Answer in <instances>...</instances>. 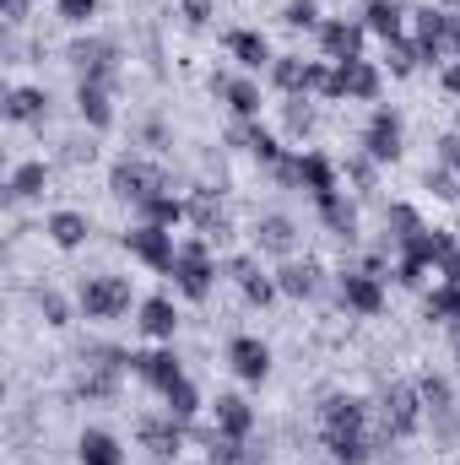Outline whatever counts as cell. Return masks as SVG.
Here are the masks:
<instances>
[{
  "label": "cell",
  "instance_id": "obj_50",
  "mask_svg": "<svg viewBox=\"0 0 460 465\" xmlns=\"http://www.w3.org/2000/svg\"><path fill=\"white\" fill-rule=\"evenodd\" d=\"M179 16H185L190 27H206V22L217 16V0H179Z\"/></svg>",
  "mask_w": 460,
  "mask_h": 465
},
{
  "label": "cell",
  "instance_id": "obj_21",
  "mask_svg": "<svg viewBox=\"0 0 460 465\" xmlns=\"http://www.w3.org/2000/svg\"><path fill=\"white\" fill-rule=\"evenodd\" d=\"M212 428H217L223 439L249 444V439H255V428H260V411H255L244 395H217V401H212Z\"/></svg>",
  "mask_w": 460,
  "mask_h": 465
},
{
  "label": "cell",
  "instance_id": "obj_29",
  "mask_svg": "<svg viewBox=\"0 0 460 465\" xmlns=\"http://www.w3.org/2000/svg\"><path fill=\"white\" fill-rule=\"evenodd\" d=\"M315 212H320V228L331 232V238H342V243H357V195H325V201H315Z\"/></svg>",
  "mask_w": 460,
  "mask_h": 465
},
{
  "label": "cell",
  "instance_id": "obj_6",
  "mask_svg": "<svg viewBox=\"0 0 460 465\" xmlns=\"http://www.w3.org/2000/svg\"><path fill=\"white\" fill-rule=\"evenodd\" d=\"M357 152H368L379 168H385V163H401V152H406V119H401V109L374 104L363 135H357Z\"/></svg>",
  "mask_w": 460,
  "mask_h": 465
},
{
  "label": "cell",
  "instance_id": "obj_26",
  "mask_svg": "<svg viewBox=\"0 0 460 465\" xmlns=\"http://www.w3.org/2000/svg\"><path fill=\"white\" fill-rule=\"evenodd\" d=\"M44 238H49L55 249H65V254H71V249H82V243L93 238V217H87V212H76V206H60V212H49V217H44Z\"/></svg>",
  "mask_w": 460,
  "mask_h": 465
},
{
  "label": "cell",
  "instance_id": "obj_31",
  "mask_svg": "<svg viewBox=\"0 0 460 465\" xmlns=\"http://www.w3.org/2000/svg\"><path fill=\"white\" fill-rule=\"evenodd\" d=\"M423 228H428V223H423V212H417L412 201H390V206H385V249H395V254H401V249H406Z\"/></svg>",
  "mask_w": 460,
  "mask_h": 465
},
{
  "label": "cell",
  "instance_id": "obj_7",
  "mask_svg": "<svg viewBox=\"0 0 460 465\" xmlns=\"http://www.w3.org/2000/svg\"><path fill=\"white\" fill-rule=\"evenodd\" d=\"M65 60L76 65V82H119V44L104 33H82L65 44Z\"/></svg>",
  "mask_w": 460,
  "mask_h": 465
},
{
  "label": "cell",
  "instance_id": "obj_38",
  "mask_svg": "<svg viewBox=\"0 0 460 465\" xmlns=\"http://www.w3.org/2000/svg\"><path fill=\"white\" fill-rule=\"evenodd\" d=\"M76 395H82V401H115L119 395V368H82V373H76Z\"/></svg>",
  "mask_w": 460,
  "mask_h": 465
},
{
  "label": "cell",
  "instance_id": "obj_20",
  "mask_svg": "<svg viewBox=\"0 0 460 465\" xmlns=\"http://www.w3.org/2000/svg\"><path fill=\"white\" fill-rule=\"evenodd\" d=\"M135 325H141V336H152L157 347H174V336H179V303H174L168 292H152V298H141Z\"/></svg>",
  "mask_w": 460,
  "mask_h": 465
},
{
  "label": "cell",
  "instance_id": "obj_47",
  "mask_svg": "<svg viewBox=\"0 0 460 465\" xmlns=\"http://www.w3.org/2000/svg\"><path fill=\"white\" fill-rule=\"evenodd\" d=\"M55 16L71 22V27H87L98 16V0H55Z\"/></svg>",
  "mask_w": 460,
  "mask_h": 465
},
{
  "label": "cell",
  "instance_id": "obj_23",
  "mask_svg": "<svg viewBox=\"0 0 460 465\" xmlns=\"http://www.w3.org/2000/svg\"><path fill=\"white\" fill-rule=\"evenodd\" d=\"M298 190H304L309 201H325V195L342 190V168H336L325 152H298Z\"/></svg>",
  "mask_w": 460,
  "mask_h": 465
},
{
  "label": "cell",
  "instance_id": "obj_22",
  "mask_svg": "<svg viewBox=\"0 0 460 465\" xmlns=\"http://www.w3.org/2000/svg\"><path fill=\"white\" fill-rule=\"evenodd\" d=\"M223 357H228V368L244 384H265V379H271V347H265L260 336H233Z\"/></svg>",
  "mask_w": 460,
  "mask_h": 465
},
{
  "label": "cell",
  "instance_id": "obj_39",
  "mask_svg": "<svg viewBox=\"0 0 460 465\" xmlns=\"http://www.w3.org/2000/svg\"><path fill=\"white\" fill-rule=\"evenodd\" d=\"M342 179H352V195H374L379 190V163L368 152H352L342 163Z\"/></svg>",
  "mask_w": 460,
  "mask_h": 465
},
{
  "label": "cell",
  "instance_id": "obj_43",
  "mask_svg": "<svg viewBox=\"0 0 460 465\" xmlns=\"http://www.w3.org/2000/svg\"><path fill=\"white\" fill-rule=\"evenodd\" d=\"M33 303H38V314H44V325H49V331H65V325H71V314H76V309H71V298H65V292H55V287H38V292H33Z\"/></svg>",
  "mask_w": 460,
  "mask_h": 465
},
{
  "label": "cell",
  "instance_id": "obj_18",
  "mask_svg": "<svg viewBox=\"0 0 460 465\" xmlns=\"http://www.w3.org/2000/svg\"><path fill=\"white\" fill-rule=\"evenodd\" d=\"M276 287H282V298H293V303H315L320 287H325V265L309 260V254H304V260L293 254V260L276 265Z\"/></svg>",
  "mask_w": 460,
  "mask_h": 465
},
{
  "label": "cell",
  "instance_id": "obj_8",
  "mask_svg": "<svg viewBox=\"0 0 460 465\" xmlns=\"http://www.w3.org/2000/svg\"><path fill=\"white\" fill-rule=\"evenodd\" d=\"M119 243H125V254H130L135 265H146V271H157V276H168L174 260H179V238H174V228L135 223V228L119 232Z\"/></svg>",
  "mask_w": 460,
  "mask_h": 465
},
{
  "label": "cell",
  "instance_id": "obj_42",
  "mask_svg": "<svg viewBox=\"0 0 460 465\" xmlns=\"http://www.w3.org/2000/svg\"><path fill=\"white\" fill-rule=\"evenodd\" d=\"M238 292H244V303H249V309H271V303L282 298L276 271H255V276H244V282H238Z\"/></svg>",
  "mask_w": 460,
  "mask_h": 465
},
{
  "label": "cell",
  "instance_id": "obj_55",
  "mask_svg": "<svg viewBox=\"0 0 460 465\" xmlns=\"http://www.w3.org/2000/svg\"><path fill=\"white\" fill-rule=\"evenodd\" d=\"M27 11H33V0H0V22H5V27H22Z\"/></svg>",
  "mask_w": 460,
  "mask_h": 465
},
{
  "label": "cell",
  "instance_id": "obj_27",
  "mask_svg": "<svg viewBox=\"0 0 460 465\" xmlns=\"http://www.w3.org/2000/svg\"><path fill=\"white\" fill-rule=\"evenodd\" d=\"M49 163L44 157H27V163H16L11 168V179H5V206H22V201H44V190H49Z\"/></svg>",
  "mask_w": 460,
  "mask_h": 465
},
{
  "label": "cell",
  "instance_id": "obj_48",
  "mask_svg": "<svg viewBox=\"0 0 460 465\" xmlns=\"http://www.w3.org/2000/svg\"><path fill=\"white\" fill-rule=\"evenodd\" d=\"M390 276H395L401 287H423V282H428V265L412 260V254H395V271H390Z\"/></svg>",
  "mask_w": 460,
  "mask_h": 465
},
{
  "label": "cell",
  "instance_id": "obj_13",
  "mask_svg": "<svg viewBox=\"0 0 460 465\" xmlns=\"http://www.w3.org/2000/svg\"><path fill=\"white\" fill-rule=\"evenodd\" d=\"M315 44H320V60H331V65H342V60H363L368 27H363V16H325L320 33H315Z\"/></svg>",
  "mask_w": 460,
  "mask_h": 465
},
{
  "label": "cell",
  "instance_id": "obj_1",
  "mask_svg": "<svg viewBox=\"0 0 460 465\" xmlns=\"http://www.w3.org/2000/svg\"><path fill=\"white\" fill-rule=\"evenodd\" d=\"M428 428V406H423V390L417 384H406V379H395V384H385V395H379V450H390V444H406V439H417Z\"/></svg>",
  "mask_w": 460,
  "mask_h": 465
},
{
  "label": "cell",
  "instance_id": "obj_17",
  "mask_svg": "<svg viewBox=\"0 0 460 465\" xmlns=\"http://www.w3.org/2000/svg\"><path fill=\"white\" fill-rule=\"evenodd\" d=\"M223 49H228V60L244 71V76H255V71H271V60H276L271 38H265L260 27H228V33H223Z\"/></svg>",
  "mask_w": 460,
  "mask_h": 465
},
{
  "label": "cell",
  "instance_id": "obj_35",
  "mask_svg": "<svg viewBox=\"0 0 460 465\" xmlns=\"http://www.w3.org/2000/svg\"><path fill=\"white\" fill-rule=\"evenodd\" d=\"M265 76H271V87H276L282 98H298V93H309V60H304V54H276Z\"/></svg>",
  "mask_w": 460,
  "mask_h": 465
},
{
  "label": "cell",
  "instance_id": "obj_15",
  "mask_svg": "<svg viewBox=\"0 0 460 465\" xmlns=\"http://www.w3.org/2000/svg\"><path fill=\"white\" fill-rule=\"evenodd\" d=\"M336 303H342L346 314L379 320V314H385V282L368 276V271H357V265H346L342 276H336Z\"/></svg>",
  "mask_w": 460,
  "mask_h": 465
},
{
  "label": "cell",
  "instance_id": "obj_36",
  "mask_svg": "<svg viewBox=\"0 0 460 465\" xmlns=\"http://www.w3.org/2000/svg\"><path fill=\"white\" fill-rule=\"evenodd\" d=\"M163 411H168L174 422H185V428L206 411V401H201V390H195V379H190V373H185L179 384H168V390H163Z\"/></svg>",
  "mask_w": 460,
  "mask_h": 465
},
{
  "label": "cell",
  "instance_id": "obj_46",
  "mask_svg": "<svg viewBox=\"0 0 460 465\" xmlns=\"http://www.w3.org/2000/svg\"><path fill=\"white\" fill-rule=\"evenodd\" d=\"M423 190H434L439 201H460V173L445 168V163H428L423 168Z\"/></svg>",
  "mask_w": 460,
  "mask_h": 465
},
{
  "label": "cell",
  "instance_id": "obj_11",
  "mask_svg": "<svg viewBox=\"0 0 460 465\" xmlns=\"http://www.w3.org/2000/svg\"><path fill=\"white\" fill-rule=\"evenodd\" d=\"M298 243H304V228H298L287 212H260V217L249 223V249H255L260 260H293Z\"/></svg>",
  "mask_w": 460,
  "mask_h": 465
},
{
  "label": "cell",
  "instance_id": "obj_49",
  "mask_svg": "<svg viewBox=\"0 0 460 465\" xmlns=\"http://www.w3.org/2000/svg\"><path fill=\"white\" fill-rule=\"evenodd\" d=\"M255 271H260V254H255V249H249V254H228V260H223V276H228V282H244V276H255Z\"/></svg>",
  "mask_w": 460,
  "mask_h": 465
},
{
  "label": "cell",
  "instance_id": "obj_59",
  "mask_svg": "<svg viewBox=\"0 0 460 465\" xmlns=\"http://www.w3.org/2000/svg\"><path fill=\"white\" fill-rule=\"evenodd\" d=\"M455 135H460V109H455Z\"/></svg>",
  "mask_w": 460,
  "mask_h": 465
},
{
  "label": "cell",
  "instance_id": "obj_60",
  "mask_svg": "<svg viewBox=\"0 0 460 465\" xmlns=\"http://www.w3.org/2000/svg\"><path fill=\"white\" fill-rule=\"evenodd\" d=\"M455 362H460V347H455Z\"/></svg>",
  "mask_w": 460,
  "mask_h": 465
},
{
  "label": "cell",
  "instance_id": "obj_37",
  "mask_svg": "<svg viewBox=\"0 0 460 465\" xmlns=\"http://www.w3.org/2000/svg\"><path fill=\"white\" fill-rule=\"evenodd\" d=\"M423 320H428V325H450V320H460V287L455 282H439V287L423 298Z\"/></svg>",
  "mask_w": 460,
  "mask_h": 465
},
{
  "label": "cell",
  "instance_id": "obj_9",
  "mask_svg": "<svg viewBox=\"0 0 460 465\" xmlns=\"http://www.w3.org/2000/svg\"><path fill=\"white\" fill-rule=\"evenodd\" d=\"M368 417H374V406H368L363 395L331 390V395L320 401V439H363V433H368Z\"/></svg>",
  "mask_w": 460,
  "mask_h": 465
},
{
  "label": "cell",
  "instance_id": "obj_57",
  "mask_svg": "<svg viewBox=\"0 0 460 465\" xmlns=\"http://www.w3.org/2000/svg\"><path fill=\"white\" fill-rule=\"evenodd\" d=\"M450 54L460 60V11H450Z\"/></svg>",
  "mask_w": 460,
  "mask_h": 465
},
{
  "label": "cell",
  "instance_id": "obj_19",
  "mask_svg": "<svg viewBox=\"0 0 460 465\" xmlns=\"http://www.w3.org/2000/svg\"><path fill=\"white\" fill-rule=\"evenodd\" d=\"M130 373L146 384V390H168V384H179L185 379V362H179V351L174 347H152V351H130Z\"/></svg>",
  "mask_w": 460,
  "mask_h": 465
},
{
  "label": "cell",
  "instance_id": "obj_54",
  "mask_svg": "<svg viewBox=\"0 0 460 465\" xmlns=\"http://www.w3.org/2000/svg\"><path fill=\"white\" fill-rule=\"evenodd\" d=\"M60 157H65V163H71V168H76V163H93V157H98V146H93V141H82V135H76V141H65V152H60Z\"/></svg>",
  "mask_w": 460,
  "mask_h": 465
},
{
  "label": "cell",
  "instance_id": "obj_3",
  "mask_svg": "<svg viewBox=\"0 0 460 465\" xmlns=\"http://www.w3.org/2000/svg\"><path fill=\"white\" fill-rule=\"evenodd\" d=\"M76 309H82V320H93V325H115V320H125L130 309H141V298H135V282H130V276L98 271V276H82Z\"/></svg>",
  "mask_w": 460,
  "mask_h": 465
},
{
  "label": "cell",
  "instance_id": "obj_10",
  "mask_svg": "<svg viewBox=\"0 0 460 465\" xmlns=\"http://www.w3.org/2000/svg\"><path fill=\"white\" fill-rule=\"evenodd\" d=\"M412 44H417V54H423V65H450L455 54H450V5H417L412 11Z\"/></svg>",
  "mask_w": 460,
  "mask_h": 465
},
{
  "label": "cell",
  "instance_id": "obj_40",
  "mask_svg": "<svg viewBox=\"0 0 460 465\" xmlns=\"http://www.w3.org/2000/svg\"><path fill=\"white\" fill-rule=\"evenodd\" d=\"M325 455L336 465H368L374 455H379V444L363 433V439H325Z\"/></svg>",
  "mask_w": 460,
  "mask_h": 465
},
{
  "label": "cell",
  "instance_id": "obj_32",
  "mask_svg": "<svg viewBox=\"0 0 460 465\" xmlns=\"http://www.w3.org/2000/svg\"><path fill=\"white\" fill-rule=\"evenodd\" d=\"M135 223H152V228H190V201L174 195V190H163V195H152L146 206H135Z\"/></svg>",
  "mask_w": 460,
  "mask_h": 465
},
{
  "label": "cell",
  "instance_id": "obj_5",
  "mask_svg": "<svg viewBox=\"0 0 460 465\" xmlns=\"http://www.w3.org/2000/svg\"><path fill=\"white\" fill-rule=\"evenodd\" d=\"M379 93H385V65L379 60H342V65H331V93H325V104H379Z\"/></svg>",
  "mask_w": 460,
  "mask_h": 465
},
{
  "label": "cell",
  "instance_id": "obj_12",
  "mask_svg": "<svg viewBox=\"0 0 460 465\" xmlns=\"http://www.w3.org/2000/svg\"><path fill=\"white\" fill-rule=\"evenodd\" d=\"M185 201H190V228L201 232V238H212L217 249L233 243V232L238 228H233V212H228V201H223L217 184H201V190H190Z\"/></svg>",
  "mask_w": 460,
  "mask_h": 465
},
{
  "label": "cell",
  "instance_id": "obj_41",
  "mask_svg": "<svg viewBox=\"0 0 460 465\" xmlns=\"http://www.w3.org/2000/svg\"><path fill=\"white\" fill-rule=\"evenodd\" d=\"M379 65H385L390 76H412V71L423 65V54H417L412 33H406V38H390V44H385V60H379Z\"/></svg>",
  "mask_w": 460,
  "mask_h": 465
},
{
  "label": "cell",
  "instance_id": "obj_44",
  "mask_svg": "<svg viewBox=\"0 0 460 465\" xmlns=\"http://www.w3.org/2000/svg\"><path fill=\"white\" fill-rule=\"evenodd\" d=\"M417 390H423L428 417H434V411H455V384H450L445 373H423V379H417Z\"/></svg>",
  "mask_w": 460,
  "mask_h": 465
},
{
  "label": "cell",
  "instance_id": "obj_51",
  "mask_svg": "<svg viewBox=\"0 0 460 465\" xmlns=\"http://www.w3.org/2000/svg\"><path fill=\"white\" fill-rule=\"evenodd\" d=\"M434 276H439V282H455V287H460V238L450 243V249H445V254H439V265H434Z\"/></svg>",
  "mask_w": 460,
  "mask_h": 465
},
{
  "label": "cell",
  "instance_id": "obj_24",
  "mask_svg": "<svg viewBox=\"0 0 460 465\" xmlns=\"http://www.w3.org/2000/svg\"><path fill=\"white\" fill-rule=\"evenodd\" d=\"M76 114L93 135L115 130V87L109 82H76Z\"/></svg>",
  "mask_w": 460,
  "mask_h": 465
},
{
  "label": "cell",
  "instance_id": "obj_28",
  "mask_svg": "<svg viewBox=\"0 0 460 465\" xmlns=\"http://www.w3.org/2000/svg\"><path fill=\"white\" fill-rule=\"evenodd\" d=\"M357 16H363V27H368L374 38H385V44H390V38H406V27H412V11H406L401 0H363Z\"/></svg>",
  "mask_w": 460,
  "mask_h": 465
},
{
  "label": "cell",
  "instance_id": "obj_53",
  "mask_svg": "<svg viewBox=\"0 0 460 465\" xmlns=\"http://www.w3.org/2000/svg\"><path fill=\"white\" fill-rule=\"evenodd\" d=\"M434 146H439V152H434V157H439V163H445V168H455V173H460V135H455V130H445V135H439V141H434Z\"/></svg>",
  "mask_w": 460,
  "mask_h": 465
},
{
  "label": "cell",
  "instance_id": "obj_45",
  "mask_svg": "<svg viewBox=\"0 0 460 465\" xmlns=\"http://www.w3.org/2000/svg\"><path fill=\"white\" fill-rule=\"evenodd\" d=\"M282 22H287L293 33H320L325 16H320V0H287V5H282Z\"/></svg>",
  "mask_w": 460,
  "mask_h": 465
},
{
  "label": "cell",
  "instance_id": "obj_52",
  "mask_svg": "<svg viewBox=\"0 0 460 465\" xmlns=\"http://www.w3.org/2000/svg\"><path fill=\"white\" fill-rule=\"evenodd\" d=\"M141 141H146L152 152H168V146H174V135H168L163 119H146V124H141Z\"/></svg>",
  "mask_w": 460,
  "mask_h": 465
},
{
  "label": "cell",
  "instance_id": "obj_33",
  "mask_svg": "<svg viewBox=\"0 0 460 465\" xmlns=\"http://www.w3.org/2000/svg\"><path fill=\"white\" fill-rule=\"evenodd\" d=\"M76 460L82 465H125V444H119L109 428H82V439H76Z\"/></svg>",
  "mask_w": 460,
  "mask_h": 465
},
{
  "label": "cell",
  "instance_id": "obj_30",
  "mask_svg": "<svg viewBox=\"0 0 460 465\" xmlns=\"http://www.w3.org/2000/svg\"><path fill=\"white\" fill-rule=\"evenodd\" d=\"M0 114H5V124H44V114H49V93L33 87V82H22V87L5 93Z\"/></svg>",
  "mask_w": 460,
  "mask_h": 465
},
{
  "label": "cell",
  "instance_id": "obj_4",
  "mask_svg": "<svg viewBox=\"0 0 460 465\" xmlns=\"http://www.w3.org/2000/svg\"><path fill=\"white\" fill-rule=\"evenodd\" d=\"M163 190H174V173L163 168V163H146V157H119L115 168H109V195L125 201L130 212L135 206H146L152 195H163Z\"/></svg>",
  "mask_w": 460,
  "mask_h": 465
},
{
  "label": "cell",
  "instance_id": "obj_25",
  "mask_svg": "<svg viewBox=\"0 0 460 465\" xmlns=\"http://www.w3.org/2000/svg\"><path fill=\"white\" fill-rule=\"evenodd\" d=\"M212 93L233 109V119H260V109H265V93L255 76H212Z\"/></svg>",
  "mask_w": 460,
  "mask_h": 465
},
{
  "label": "cell",
  "instance_id": "obj_34",
  "mask_svg": "<svg viewBox=\"0 0 460 465\" xmlns=\"http://www.w3.org/2000/svg\"><path fill=\"white\" fill-rule=\"evenodd\" d=\"M315 130H320V104H315L309 93L282 98V135H287V141H309Z\"/></svg>",
  "mask_w": 460,
  "mask_h": 465
},
{
  "label": "cell",
  "instance_id": "obj_14",
  "mask_svg": "<svg viewBox=\"0 0 460 465\" xmlns=\"http://www.w3.org/2000/svg\"><path fill=\"white\" fill-rule=\"evenodd\" d=\"M135 444H141L157 465H174L185 455V444H190V428L174 422L168 411H163V417H141V422H135Z\"/></svg>",
  "mask_w": 460,
  "mask_h": 465
},
{
  "label": "cell",
  "instance_id": "obj_58",
  "mask_svg": "<svg viewBox=\"0 0 460 465\" xmlns=\"http://www.w3.org/2000/svg\"><path fill=\"white\" fill-rule=\"evenodd\" d=\"M445 331H450V341H455V347H460V320H450V325H445Z\"/></svg>",
  "mask_w": 460,
  "mask_h": 465
},
{
  "label": "cell",
  "instance_id": "obj_16",
  "mask_svg": "<svg viewBox=\"0 0 460 465\" xmlns=\"http://www.w3.org/2000/svg\"><path fill=\"white\" fill-rule=\"evenodd\" d=\"M228 146L249 152V157H255V163H260L265 173H271V168H276V163L287 157V141H282L276 130H265L260 119H233V124H228Z\"/></svg>",
  "mask_w": 460,
  "mask_h": 465
},
{
  "label": "cell",
  "instance_id": "obj_56",
  "mask_svg": "<svg viewBox=\"0 0 460 465\" xmlns=\"http://www.w3.org/2000/svg\"><path fill=\"white\" fill-rule=\"evenodd\" d=\"M439 87H445V93H450V98L460 104V60H450V65L439 71Z\"/></svg>",
  "mask_w": 460,
  "mask_h": 465
},
{
  "label": "cell",
  "instance_id": "obj_2",
  "mask_svg": "<svg viewBox=\"0 0 460 465\" xmlns=\"http://www.w3.org/2000/svg\"><path fill=\"white\" fill-rule=\"evenodd\" d=\"M174 292L179 298H190V303H206L212 298V287H217V276H223V260H217V243L212 238H201V232H190V238H179V260H174Z\"/></svg>",
  "mask_w": 460,
  "mask_h": 465
}]
</instances>
